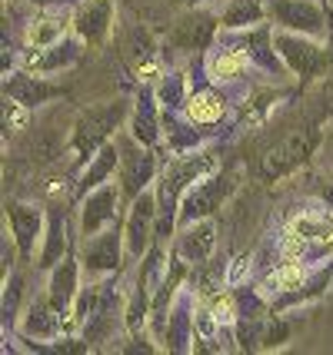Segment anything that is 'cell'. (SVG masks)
I'll return each instance as SVG.
<instances>
[{"mask_svg": "<svg viewBox=\"0 0 333 355\" xmlns=\"http://www.w3.org/2000/svg\"><path fill=\"white\" fill-rule=\"evenodd\" d=\"M327 3H330V7H333V0H327Z\"/></svg>", "mask_w": 333, "mask_h": 355, "instance_id": "32", "label": "cell"}, {"mask_svg": "<svg viewBox=\"0 0 333 355\" xmlns=\"http://www.w3.org/2000/svg\"><path fill=\"white\" fill-rule=\"evenodd\" d=\"M213 246H217V223H213V216H206L184 226V232L177 236L174 256L184 259L187 266H204L213 256Z\"/></svg>", "mask_w": 333, "mask_h": 355, "instance_id": "12", "label": "cell"}, {"mask_svg": "<svg viewBox=\"0 0 333 355\" xmlns=\"http://www.w3.org/2000/svg\"><path fill=\"white\" fill-rule=\"evenodd\" d=\"M223 113H227V100H223V93L210 90H193L190 100H187V120L190 123H217Z\"/></svg>", "mask_w": 333, "mask_h": 355, "instance_id": "25", "label": "cell"}, {"mask_svg": "<svg viewBox=\"0 0 333 355\" xmlns=\"http://www.w3.org/2000/svg\"><path fill=\"white\" fill-rule=\"evenodd\" d=\"M157 196L150 193V186L143 189L140 196L130 200V213L124 219V246H127L130 259H143L150 252L154 243V223H157Z\"/></svg>", "mask_w": 333, "mask_h": 355, "instance_id": "3", "label": "cell"}, {"mask_svg": "<svg viewBox=\"0 0 333 355\" xmlns=\"http://www.w3.org/2000/svg\"><path fill=\"white\" fill-rule=\"evenodd\" d=\"M20 289H24V279H20V272L3 276V322H10V319H14L17 302H20Z\"/></svg>", "mask_w": 333, "mask_h": 355, "instance_id": "29", "label": "cell"}, {"mask_svg": "<svg viewBox=\"0 0 333 355\" xmlns=\"http://www.w3.org/2000/svg\"><path fill=\"white\" fill-rule=\"evenodd\" d=\"M190 96H184V80L180 77H167L163 80V87H160V103L163 110H177L180 103H187Z\"/></svg>", "mask_w": 333, "mask_h": 355, "instance_id": "30", "label": "cell"}, {"mask_svg": "<svg viewBox=\"0 0 333 355\" xmlns=\"http://www.w3.org/2000/svg\"><path fill=\"white\" fill-rule=\"evenodd\" d=\"M67 31H74V10H70V7H44V10H40V14L27 24L24 44H27V46L64 44Z\"/></svg>", "mask_w": 333, "mask_h": 355, "instance_id": "13", "label": "cell"}, {"mask_svg": "<svg viewBox=\"0 0 333 355\" xmlns=\"http://www.w3.org/2000/svg\"><path fill=\"white\" fill-rule=\"evenodd\" d=\"M124 252H127V246H124V230H117V223H113V226H107V230H100L83 239L80 266H83V272L90 279L107 276V272H113V269L120 266V256H124Z\"/></svg>", "mask_w": 333, "mask_h": 355, "instance_id": "4", "label": "cell"}, {"mask_svg": "<svg viewBox=\"0 0 333 355\" xmlns=\"http://www.w3.org/2000/svg\"><path fill=\"white\" fill-rule=\"evenodd\" d=\"M124 116H127V103L124 100H111V103L83 110L77 116V123H74V130H70V153L77 156L80 163L90 159L104 143H111V133L120 126Z\"/></svg>", "mask_w": 333, "mask_h": 355, "instance_id": "1", "label": "cell"}, {"mask_svg": "<svg viewBox=\"0 0 333 355\" xmlns=\"http://www.w3.org/2000/svg\"><path fill=\"white\" fill-rule=\"evenodd\" d=\"M117 166H120V146H117V143H104V146H100V150L87 159L77 193H80V196H87L90 189L111 183V176H113V170H117Z\"/></svg>", "mask_w": 333, "mask_h": 355, "instance_id": "20", "label": "cell"}, {"mask_svg": "<svg viewBox=\"0 0 333 355\" xmlns=\"http://www.w3.org/2000/svg\"><path fill=\"white\" fill-rule=\"evenodd\" d=\"M267 17L280 31L303 33V37H314V40L327 37V17L314 0H270Z\"/></svg>", "mask_w": 333, "mask_h": 355, "instance_id": "2", "label": "cell"}, {"mask_svg": "<svg viewBox=\"0 0 333 355\" xmlns=\"http://www.w3.org/2000/svg\"><path fill=\"white\" fill-rule=\"evenodd\" d=\"M60 319H64V312L57 309L54 302H50V295H37L31 302V309H27V319H24V332L33 336L37 342H47V339H57L60 336Z\"/></svg>", "mask_w": 333, "mask_h": 355, "instance_id": "18", "label": "cell"}, {"mask_svg": "<svg viewBox=\"0 0 333 355\" xmlns=\"http://www.w3.org/2000/svg\"><path fill=\"white\" fill-rule=\"evenodd\" d=\"M113 27V3L111 0H87L74 14V33L80 37V44L100 46L111 37Z\"/></svg>", "mask_w": 333, "mask_h": 355, "instance_id": "15", "label": "cell"}, {"mask_svg": "<svg viewBox=\"0 0 333 355\" xmlns=\"http://www.w3.org/2000/svg\"><path fill=\"white\" fill-rule=\"evenodd\" d=\"M7 226L17 243L20 259H33V249L40 246V236L47 230V213L33 202H10L7 206Z\"/></svg>", "mask_w": 333, "mask_h": 355, "instance_id": "8", "label": "cell"}, {"mask_svg": "<svg viewBox=\"0 0 333 355\" xmlns=\"http://www.w3.org/2000/svg\"><path fill=\"white\" fill-rule=\"evenodd\" d=\"M3 96H10V100L24 103V107L37 110V107H44V103H50V100H57V96H64V87L44 80V73L17 70V73L3 77Z\"/></svg>", "mask_w": 333, "mask_h": 355, "instance_id": "11", "label": "cell"}, {"mask_svg": "<svg viewBox=\"0 0 333 355\" xmlns=\"http://www.w3.org/2000/svg\"><path fill=\"white\" fill-rule=\"evenodd\" d=\"M206 170H213V156L210 153L180 156V159H174V163L163 170V180H160V202H163V213H167V216H174V206L184 200V189Z\"/></svg>", "mask_w": 333, "mask_h": 355, "instance_id": "7", "label": "cell"}, {"mask_svg": "<svg viewBox=\"0 0 333 355\" xmlns=\"http://www.w3.org/2000/svg\"><path fill=\"white\" fill-rule=\"evenodd\" d=\"M193 322H197V319L190 315V295L184 293L174 306H170V315H167V332H163V345H167V349H174V352L190 349L187 342H193Z\"/></svg>", "mask_w": 333, "mask_h": 355, "instance_id": "21", "label": "cell"}, {"mask_svg": "<svg viewBox=\"0 0 333 355\" xmlns=\"http://www.w3.org/2000/svg\"><path fill=\"white\" fill-rule=\"evenodd\" d=\"M154 173H157V159L150 156V150L133 146L127 153H120V189H124L127 200L140 196L143 189L154 183Z\"/></svg>", "mask_w": 333, "mask_h": 355, "instance_id": "16", "label": "cell"}, {"mask_svg": "<svg viewBox=\"0 0 333 355\" xmlns=\"http://www.w3.org/2000/svg\"><path fill=\"white\" fill-rule=\"evenodd\" d=\"M230 189H234V183H230V176H227V173L193 183L190 189L184 193V200H180L177 223H180V226H187V223H197V219L213 216V213L220 209V202L227 200V193H230Z\"/></svg>", "mask_w": 333, "mask_h": 355, "instance_id": "6", "label": "cell"}, {"mask_svg": "<svg viewBox=\"0 0 333 355\" xmlns=\"http://www.w3.org/2000/svg\"><path fill=\"white\" fill-rule=\"evenodd\" d=\"M247 63H250L247 46H220L206 60V73H210V80H217V83H234V80H240Z\"/></svg>", "mask_w": 333, "mask_h": 355, "instance_id": "24", "label": "cell"}, {"mask_svg": "<svg viewBox=\"0 0 333 355\" xmlns=\"http://www.w3.org/2000/svg\"><path fill=\"white\" fill-rule=\"evenodd\" d=\"M80 50L74 44H54V46H27L20 63L33 73H57L60 67H74Z\"/></svg>", "mask_w": 333, "mask_h": 355, "instance_id": "19", "label": "cell"}, {"mask_svg": "<svg viewBox=\"0 0 333 355\" xmlns=\"http://www.w3.org/2000/svg\"><path fill=\"white\" fill-rule=\"evenodd\" d=\"M290 236H300L307 246H323V243H333V213H317V209H307V213H297L286 226Z\"/></svg>", "mask_w": 333, "mask_h": 355, "instance_id": "22", "label": "cell"}, {"mask_svg": "<svg viewBox=\"0 0 333 355\" xmlns=\"http://www.w3.org/2000/svg\"><path fill=\"white\" fill-rule=\"evenodd\" d=\"M27 116H31V107L7 96V103H3V139H14L20 130H27Z\"/></svg>", "mask_w": 333, "mask_h": 355, "instance_id": "28", "label": "cell"}, {"mask_svg": "<svg viewBox=\"0 0 333 355\" xmlns=\"http://www.w3.org/2000/svg\"><path fill=\"white\" fill-rule=\"evenodd\" d=\"M314 146H317V130H300V133H293L290 139H284L280 146H273V150L263 156L260 176H263V180H277V176L290 173L293 166H300L303 159L310 156Z\"/></svg>", "mask_w": 333, "mask_h": 355, "instance_id": "10", "label": "cell"}, {"mask_svg": "<svg viewBox=\"0 0 333 355\" xmlns=\"http://www.w3.org/2000/svg\"><path fill=\"white\" fill-rule=\"evenodd\" d=\"M117 202H120V186H113V180L90 189L83 196V206H80V236L87 239V236L113 226L117 223Z\"/></svg>", "mask_w": 333, "mask_h": 355, "instance_id": "9", "label": "cell"}, {"mask_svg": "<svg viewBox=\"0 0 333 355\" xmlns=\"http://www.w3.org/2000/svg\"><path fill=\"white\" fill-rule=\"evenodd\" d=\"M174 3H180V7H200V3H206V0H174Z\"/></svg>", "mask_w": 333, "mask_h": 355, "instance_id": "31", "label": "cell"}, {"mask_svg": "<svg viewBox=\"0 0 333 355\" xmlns=\"http://www.w3.org/2000/svg\"><path fill=\"white\" fill-rule=\"evenodd\" d=\"M217 24H220L217 17L204 14L197 7H187V14L177 17V24L170 27V44L180 46V50H204L213 40Z\"/></svg>", "mask_w": 333, "mask_h": 355, "instance_id": "14", "label": "cell"}, {"mask_svg": "<svg viewBox=\"0 0 333 355\" xmlns=\"http://www.w3.org/2000/svg\"><path fill=\"white\" fill-rule=\"evenodd\" d=\"M67 252V219L64 209L50 206L47 209V230H44V246H40V269H54Z\"/></svg>", "mask_w": 333, "mask_h": 355, "instance_id": "23", "label": "cell"}, {"mask_svg": "<svg viewBox=\"0 0 333 355\" xmlns=\"http://www.w3.org/2000/svg\"><path fill=\"white\" fill-rule=\"evenodd\" d=\"M80 269H83V266H80L74 256H64L60 263L50 269L47 295H50V302L64 312V315L74 309V299H77V293H80V286H77V282H80Z\"/></svg>", "mask_w": 333, "mask_h": 355, "instance_id": "17", "label": "cell"}, {"mask_svg": "<svg viewBox=\"0 0 333 355\" xmlns=\"http://www.w3.org/2000/svg\"><path fill=\"white\" fill-rule=\"evenodd\" d=\"M273 46H277V53H280V60L290 73H297V77H314L320 67L327 63V50L314 40H307L303 33H293V31H273Z\"/></svg>", "mask_w": 333, "mask_h": 355, "instance_id": "5", "label": "cell"}, {"mask_svg": "<svg viewBox=\"0 0 333 355\" xmlns=\"http://www.w3.org/2000/svg\"><path fill=\"white\" fill-rule=\"evenodd\" d=\"M267 7H260L257 0H227L220 14V27L223 31H240V27H257L263 24Z\"/></svg>", "mask_w": 333, "mask_h": 355, "instance_id": "27", "label": "cell"}, {"mask_svg": "<svg viewBox=\"0 0 333 355\" xmlns=\"http://www.w3.org/2000/svg\"><path fill=\"white\" fill-rule=\"evenodd\" d=\"M130 130H133V139H140L143 146H154V143H157L160 123H157L154 100H150V90H143L140 100L133 103V120H130Z\"/></svg>", "mask_w": 333, "mask_h": 355, "instance_id": "26", "label": "cell"}]
</instances>
